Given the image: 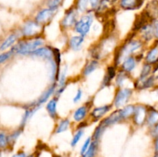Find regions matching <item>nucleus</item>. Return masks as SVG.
<instances>
[{
  "label": "nucleus",
  "mask_w": 158,
  "mask_h": 157,
  "mask_svg": "<svg viewBox=\"0 0 158 157\" xmlns=\"http://www.w3.org/2000/svg\"><path fill=\"white\" fill-rule=\"evenodd\" d=\"M22 131H23V129H22V128H20V129L15 130V132H12V133L9 136H8V138H9V144H11V143H12V144H13V143H15V141H16L17 139L19 138V136L21 135Z\"/></svg>",
  "instance_id": "c9c22d12"
},
{
  "label": "nucleus",
  "mask_w": 158,
  "mask_h": 157,
  "mask_svg": "<svg viewBox=\"0 0 158 157\" xmlns=\"http://www.w3.org/2000/svg\"><path fill=\"white\" fill-rule=\"evenodd\" d=\"M148 18L156 19L158 18V0H152L146 6L144 12Z\"/></svg>",
  "instance_id": "f8f14e48"
},
{
  "label": "nucleus",
  "mask_w": 158,
  "mask_h": 157,
  "mask_svg": "<svg viewBox=\"0 0 158 157\" xmlns=\"http://www.w3.org/2000/svg\"><path fill=\"white\" fill-rule=\"evenodd\" d=\"M27 157H33V155H29V156H27Z\"/></svg>",
  "instance_id": "de8ad7c7"
},
{
  "label": "nucleus",
  "mask_w": 158,
  "mask_h": 157,
  "mask_svg": "<svg viewBox=\"0 0 158 157\" xmlns=\"http://www.w3.org/2000/svg\"><path fill=\"white\" fill-rule=\"evenodd\" d=\"M0 157H1V154H0Z\"/></svg>",
  "instance_id": "3c124183"
},
{
  "label": "nucleus",
  "mask_w": 158,
  "mask_h": 157,
  "mask_svg": "<svg viewBox=\"0 0 158 157\" xmlns=\"http://www.w3.org/2000/svg\"><path fill=\"white\" fill-rule=\"evenodd\" d=\"M110 1L112 3H114V2H116L117 1H118V0H110Z\"/></svg>",
  "instance_id": "49530a36"
},
{
  "label": "nucleus",
  "mask_w": 158,
  "mask_h": 157,
  "mask_svg": "<svg viewBox=\"0 0 158 157\" xmlns=\"http://www.w3.org/2000/svg\"><path fill=\"white\" fill-rule=\"evenodd\" d=\"M89 5V0H76L74 7L78 12H85L87 11Z\"/></svg>",
  "instance_id": "a878e982"
},
{
  "label": "nucleus",
  "mask_w": 158,
  "mask_h": 157,
  "mask_svg": "<svg viewBox=\"0 0 158 157\" xmlns=\"http://www.w3.org/2000/svg\"><path fill=\"white\" fill-rule=\"evenodd\" d=\"M140 33H141L142 38L146 42L151 41L154 37V31H153L152 25L145 24L140 28Z\"/></svg>",
  "instance_id": "f3484780"
},
{
  "label": "nucleus",
  "mask_w": 158,
  "mask_h": 157,
  "mask_svg": "<svg viewBox=\"0 0 158 157\" xmlns=\"http://www.w3.org/2000/svg\"><path fill=\"white\" fill-rule=\"evenodd\" d=\"M12 55H13V54H12V52H11V51L0 54V64L2 62H4L7 61V60L9 59V58H10Z\"/></svg>",
  "instance_id": "58836bf2"
},
{
  "label": "nucleus",
  "mask_w": 158,
  "mask_h": 157,
  "mask_svg": "<svg viewBox=\"0 0 158 157\" xmlns=\"http://www.w3.org/2000/svg\"><path fill=\"white\" fill-rule=\"evenodd\" d=\"M29 55L34 57L43 58L49 61L53 58V51L51 47H41L32 51Z\"/></svg>",
  "instance_id": "9b49d317"
},
{
  "label": "nucleus",
  "mask_w": 158,
  "mask_h": 157,
  "mask_svg": "<svg viewBox=\"0 0 158 157\" xmlns=\"http://www.w3.org/2000/svg\"><path fill=\"white\" fill-rule=\"evenodd\" d=\"M153 31H154V36L158 39V20H154L152 24Z\"/></svg>",
  "instance_id": "ea45409f"
},
{
  "label": "nucleus",
  "mask_w": 158,
  "mask_h": 157,
  "mask_svg": "<svg viewBox=\"0 0 158 157\" xmlns=\"http://www.w3.org/2000/svg\"><path fill=\"white\" fill-rule=\"evenodd\" d=\"M88 107L86 106H82L79 107L77 110L74 112L73 119L76 122H81L84 119L87 114Z\"/></svg>",
  "instance_id": "4be33fe9"
},
{
  "label": "nucleus",
  "mask_w": 158,
  "mask_h": 157,
  "mask_svg": "<svg viewBox=\"0 0 158 157\" xmlns=\"http://www.w3.org/2000/svg\"><path fill=\"white\" fill-rule=\"evenodd\" d=\"M44 40L40 37L31 38L29 40L19 41L12 48L11 52L12 54H20V55H29L32 51L38 49V47L43 46Z\"/></svg>",
  "instance_id": "f257e3e1"
},
{
  "label": "nucleus",
  "mask_w": 158,
  "mask_h": 157,
  "mask_svg": "<svg viewBox=\"0 0 158 157\" xmlns=\"http://www.w3.org/2000/svg\"><path fill=\"white\" fill-rule=\"evenodd\" d=\"M154 157H158V154H157V155H155V156H154Z\"/></svg>",
  "instance_id": "09e8293b"
},
{
  "label": "nucleus",
  "mask_w": 158,
  "mask_h": 157,
  "mask_svg": "<svg viewBox=\"0 0 158 157\" xmlns=\"http://www.w3.org/2000/svg\"><path fill=\"white\" fill-rule=\"evenodd\" d=\"M17 39H18V36H17L15 34H11V35H9V36L2 42V43L0 45V52L6 50L8 48L13 46V45L16 42Z\"/></svg>",
  "instance_id": "aec40b11"
},
{
  "label": "nucleus",
  "mask_w": 158,
  "mask_h": 157,
  "mask_svg": "<svg viewBox=\"0 0 158 157\" xmlns=\"http://www.w3.org/2000/svg\"><path fill=\"white\" fill-rule=\"evenodd\" d=\"M123 120L124 119H123V115H122L121 109H119L113 112L109 116H107L104 119L102 120L101 123L107 128L108 126H110L112 125L116 124V123H120V122L123 121Z\"/></svg>",
  "instance_id": "9d476101"
},
{
  "label": "nucleus",
  "mask_w": 158,
  "mask_h": 157,
  "mask_svg": "<svg viewBox=\"0 0 158 157\" xmlns=\"http://www.w3.org/2000/svg\"><path fill=\"white\" fill-rule=\"evenodd\" d=\"M111 109L110 105H106V106H102L100 107L94 108L91 112L90 115L94 121L99 120L101 119L103 115H106Z\"/></svg>",
  "instance_id": "4468645a"
},
{
  "label": "nucleus",
  "mask_w": 158,
  "mask_h": 157,
  "mask_svg": "<svg viewBox=\"0 0 158 157\" xmlns=\"http://www.w3.org/2000/svg\"><path fill=\"white\" fill-rule=\"evenodd\" d=\"M154 83V76H150L147 77L146 78L143 79H139L137 81V87L139 89H148V88L151 87Z\"/></svg>",
  "instance_id": "b1692460"
},
{
  "label": "nucleus",
  "mask_w": 158,
  "mask_h": 157,
  "mask_svg": "<svg viewBox=\"0 0 158 157\" xmlns=\"http://www.w3.org/2000/svg\"><path fill=\"white\" fill-rule=\"evenodd\" d=\"M58 9H49V8H45L39 11L38 13L35 16V21L41 26L48 24L51 20L53 18L55 15L56 14Z\"/></svg>",
  "instance_id": "39448f33"
},
{
  "label": "nucleus",
  "mask_w": 158,
  "mask_h": 157,
  "mask_svg": "<svg viewBox=\"0 0 158 157\" xmlns=\"http://www.w3.org/2000/svg\"><path fill=\"white\" fill-rule=\"evenodd\" d=\"M100 1L101 0H89V5H90V7L92 9V10H97L99 5H100Z\"/></svg>",
  "instance_id": "a19ab883"
},
{
  "label": "nucleus",
  "mask_w": 158,
  "mask_h": 157,
  "mask_svg": "<svg viewBox=\"0 0 158 157\" xmlns=\"http://www.w3.org/2000/svg\"><path fill=\"white\" fill-rule=\"evenodd\" d=\"M143 2V0H120L119 6L123 10H134L139 9Z\"/></svg>",
  "instance_id": "ddd939ff"
},
{
  "label": "nucleus",
  "mask_w": 158,
  "mask_h": 157,
  "mask_svg": "<svg viewBox=\"0 0 158 157\" xmlns=\"http://www.w3.org/2000/svg\"><path fill=\"white\" fill-rule=\"evenodd\" d=\"M83 133H84V132H83V130L82 129H77V131L76 132V133L74 134L73 138L72 139V141H71V146L74 147V146H75L76 145L79 143V141L81 139L82 136L83 135Z\"/></svg>",
  "instance_id": "f704fd0d"
},
{
  "label": "nucleus",
  "mask_w": 158,
  "mask_h": 157,
  "mask_svg": "<svg viewBox=\"0 0 158 157\" xmlns=\"http://www.w3.org/2000/svg\"><path fill=\"white\" fill-rule=\"evenodd\" d=\"M82 96H83V92H82L81 89H78L77 92V94H76L75 96H74V98H73V103H78V102H80V100H81Z\"/></svg>",
  "instance_id": "79ce46f5"
},
{
  "label": "nucleus",
  "mask_w": 158,
  "mask_h": 157,
  "mask_svg": "<svg viewBox=\"0 0 158 157\" xmlns=\"http://www.w3.org/2000/svg\"><path fill=\"white\" fill-rule=\"evenodd\" d=\"M136 65H137V60L132 55H130V56L127 57L123 61L121 65L122 70L124 71L127 73H130V72H132L136 67Z\"/></svg>",
  "instance_id": "2eb2a0df"
},
{
  "label": "nucleus",
  "mask_w": 158,
  "mask_h": 157,
  "mask_svg": "<svg viewBox=\"0 0 158 157\" xmlns=\"http://www.w3.org/2000/svg\"><path fill=\"white\" fill-rule=\"evenodd\" d=\"M12 157H26V153L23 152H18L17 154H15V155H14Z\"/></svg>",
  "instance_id": "37998d69"
},
{
  "label": "nucleus",
  "mask_w": 158,
  "mask_h": 157,
  "mask_svg": "<svg viewBox=\"0 0 158 157\" xmlns=\"http://www.w3.org/2000/svg\"><path fill=\"white\" fill-rule=\"evenodd\" d=\"M116 76V69L113 66H108L107 70H106V74L103 78V83H102V87H106L110 84L111 81L114 77Z\"/></svg>",
  "instance_id": "6ab92c4d"
},
{
  "label": "nucleus",
  "mask_w": 158,
  "mask_h": 157,
  "mask_svg": "<svg viewBox=\"0 0 158 157\" xmlns=\"http://www.w3.org/2000/svg\"><path fill=\"white\" fill-rule=\"evenodd\" d=\"M106 126H105L103 123H100V124H99V126L96 128L95 131H94V135H93V137H92L93 141L98 142L99 140H100V139L101 138L102 135L103 134L104 131L106 130Z\"/></svg>",
  "instance_id": "bb28decb"
},
{
  "label": "nucleus",
  "mask_w": 158,
  "mask_h": 157,
  "mask_svg": "<svg viewBox=\"0 0 158 157\" xmlns=\"http://www.w3.org/2000/svg\"><path fill=\"white\" fill-rule=\"evenodd\" d=\"M91 140H92V138H91V137H89V138H87L85 140L84 143H83V146H82L81 148V151H80V153H81L82 155L86 152V151L87 150V149L89 148V145H90L91 143Z\"/></svg>",
  "instance_id": "4c0bfd02"
},
{
  "label": "nucleus",
  "mask_w": 158,
  "mask_h": 157,
  "mask_svg": "<svg viewBox=\"0 0 158 157\" xmlns=\"http://www.w3.org/2000/svg\"><path fill=\"white\" fill-rule=\"evenodd\" d=\"M157 95H158V90H157Z\"/></svg>",
  "instance_id": "8fccbe9b"
},
{
  "label": "nucleus",
  "mask_w": 158,
  "mask_h": 157,
  "mask_svg": "<svg viewBox=\"0 0 158 157\" xmlns=\"http://www.w3.org/2000/svg\"><path fill=\"white\" fill-rule=\"evenodd\" d=\"M57 101L58 98L55 97L49 100L46 104V110L52 119H56L57 117Z\"/></svg>",
  "instance_id": "a211bd4d"
},
{
  "label": "nucleus",
  "mask_w": 158,
  "mask_h": 157,
  "mask_svg": "<svg viewBox=\"0 0 158 157\" xmlns=\"http://www.w3.org/2000/svg\"><path fill=\"white\" fill-rule=\"evenodd\" d=\"M94 15L90 12L85 14L80 19L77 20L74 25V29L76 32L82 36H86L90 30V28L94 22Z\"/></svg>",
  "instance_id": "7ed1b4c3"
},
{
  "label": "nucleus",
  "mask_w": 158,
  "mask_h": 157,
  "mask_svg": "<svg viewBox=\"0 0 158 157\" xmlns=\"http://www.w3.org/2000/svg\"><path fill=\"white\" fill-rule=\"evenodd\" d=\"M77 13H78V12L74 6L67 9L65 12L64 17L60 22L61 27L63 29H66L72 27L73 26H74V25L77 21Z\"/></svg>",
  "instance_id": "0eeeda50"
},
{
  "label": "nucleus",
  "mask_w": 158,
  "mask_h": 157,
  "mask_svg": "<svg viewBox=\"0 0 158 157\" xmlns=\"http://www.w3.org/2000/svg\"><path fill=\"white\" fill-rule=\"evenodd\" d=\"M99 66V62L97 59L90 60L88 62L85 66L84 69L83 70V75L84 76H87V75H90L93 73V72L96 70Z\"/></svg>",
  "instance_id": "412c9836"
},
{
  "label": "nucleus",
  "mask_w": 158,
  "mask_h": 157,
  "mask_svg": "<svg viewBox=\"0 0 158 157\" xmlns=\"http://www.w3.org/2000/svg\"><path fill=\"white\" fill-rule=\"evenodd\" d=\"M151 64H148V63H146L143 66V68H142L141 72H140V78L139 79H143V78H146L147 77H148V75H150L151 72Z\"/></svg>",
  "instance_id": "72a5a7b5"
},
{
  "label": "nucleus",
  "mask_w": 158,
  "mask_h": 157,
  "mask_svg": "<svg viewBox=\"0 0 158 157\" xmlns=\"http://www.w3.org/2000/svg\"><path fill=\"white\" fill-rule=\"evenodd\" d=\"M134 110H135V106L134 105H127V106H125L123 109H121L123 119H126L133 116Z\"/></svg>",
  "instance_id": "c756f323"
},
{
  "label": "nucleus",
  "mask_w": 158,
  "mask_h": 157,
  "mask_svg": "<svg viewBox=\"0 0 158 157\" xmlns=\"http://www.w3.org/2000/svg\"><path fill=\"white\" fill-rule=\"evenodd\" d=\"M155 152L156 153L158 154V135L155 140Z\"/></svg>",
  "instance_id": "c03bdc74"
},
{
  "label": "nucleus",
  "mask_w": 158,
  "mask_h": 157,
  "mask_svg": "<svg viewBox=\"0 0 158 157\" xmlns=\"http://www.w3.org/2000/svg\"><path fill=\"white\" fill-rule=\"evenodd\" d=\"M63 0H46V4L47 8L53 9H59L60 6H62Z\"/></svg>",
  "instance_id": "473e14b6"
},
{
  "label": "nucleus",
  "mask_w": 158,
  "mask_h": 157,
  "mask_svg": "<svg viewBox=\"0 0 158 157\" xmlns=\"http://www.w3.org/2000/svg\"><path fill=\"white\" fill-rule=\"evenodd\" d=\"M127 72H125L124 71H120L118 74L117 75L116 77V85L118 87H122L123 85V83L126 80L127 78Z\"/></svg>",
  "instance_id": "2f4dec72"
},
{
  "label": "nucleus",
  "mask_w": 158,
  "mask_h": 157,
  "mask_svg": "<svg viewBox=\"0 0 158 157\" xmlns=\"http://www.w3.org/2000/svg\"><path fill=\"white\" fill-rule=\"evenodd\" d=\"M9 145V138L4 132H0V149H5Z\"/></svg>",
  "instance_id": "e433bc0d"
},
{
  "label": "nucleus",
  "mask_w": 158,
  "mask_h": 157,
  "mask_svg": "<svg viewBox=\"0 0 158 157\" xmlns=\"http://www.w3.org/2000/svg\"><path fill=\"white\" fill-rule=\"evenodd\" d=\"M42 29L43 26L37 23L35 20H28L22 27V35L26 38H34L41 33Z\"/></svg>",
  "instance_id": "20e7f679"
},
{
  "label": "nucleus",
  "mask_w": 158,
  "mask_h": 157,
  "mask_svg": "<svg viewBox=\"0 0 158 157\" xmlns=\"http://www.w3.org/2000/svg\"><path fill=\"white\" fill-rule=\"evenodd\" d=\"M148 117V112L145 106H135V110L133 114V120L134 123L137 126H142L144 124Z\"/></svg>",
  "instance_id": "6e6552de"
},
{
  "label": "nucleus",
  "mask_w": 158,
  "mask_h": 157,
  "mask_svg": "<svg viewBox=\"0 0 158 157\" xmlns=\"http://www.w3.org/2000/svg\"><path fill=\"white\" fill-rule=\"evenodd\" d=\"M141 42L137 41V40H131V41L127 42L120 47V49L116 53L115 58H114L115 65L120 64L127 57L130 56L131 54L139 50L141 48Z\"/></svg>",
  "instance_id": "f03ea898"
},
{
  "label": "nucleus",
  "mask_w": 158,
  "mask_h": 157,
  "mask_svg": "<svg viewBox=\"0 0 158 157\" xmlns=\"http://www.w3.org/2000/svg\"><path fill=\"white\" fill-rule=\"evenodd\" d=\"M97 147H98V142L93 141L91 142L89 148L86 151L84 154L83 155V157H94L97 152Z\"/></svg>",
  "instance_id": "cd10ccee"
},
{
  "label": "nucleus",
  "mask_w": 158,
  "mask_h": 157,
  "mask_svg": "<svg viewBox=\"0 0 158 157\" xmlns=\"http://www.w3.org/2000/svg\"><path fill=\"white\" fill-rule=\"evenodd\" d=\"M84 42V37L82 35H76L71 37L69 40V46L73 50L78 51L81 49L82 45Z\"/></svg>",
  "instance_id": "dca6fc26"
},
{
  "label": "nucleus",
  "mask_w": 158,
  "mask_h": 157,
  "mask_svg": "<svg viewBox=\"0 0 158 157\" xmlns=\"http://www.w3.org/2000/svg\"><path fill=\"white\" fill-rule=\"evenodd\" d=\"M146 62L148 64H154L158 62V48L151 49L146 56Z\"/></svg>",
  "instance_id": "393cba45"
},
{
  "label": "nucleus",
  "mask_w": 158,
  "mask_h": 157,
  "mask_svg": "<svg viewBox=\"0 0 158 157\" xmlns=\"http://www.w3.org/2000/svg\"><path fill=\"white\" fill-rule=\"evenodd\" d=\"M147 122L150 126H155L158 123V111L151 110L147 117Z\"/></svg>",
  "instance_id": "c85d7f7f"
},
{
  "label": "nucleus",
  "mask_w": 158,
  "mask_h": 157,
  "mask_svg": "<svg viewBox=\"0 0 158 157\" xmlns=\"http://www.w3.org/2000/svg\"><path fill=\"white\" fill-rule=\"evenodd\" d=\"M39 108H27L26 110V112H25L24 115H23V119H22L21 120V124H20V128H22L23 129V127L25 126V125H26V123H27L28 120L30 119L32 117V115H34V114L36 112V111L38 110Z\"/></svg>",
  "instance_id": "5701e85b"
},
{
  "label": "nucleus",
  "mask_w": 158,
  "mask_h": 157,
  "mask_svg": "<svg viewBox=\"0 0 158 157\" xmlns=\"http://www.w3.org/2000/svg\"><path fill=\"white\" fill-rule=\"evenodd\" d=\"M154 129H155V132H157V133H158V123H157V124L155 125V128H154Z\"/></svg>",
  "instance_id": "a18cd8bd"
},
{
  "label": "nucleus",
  "mask_w": 158,
  "mask_h": 157,
  "mask_svg": "<svg viewBox=\"0 0 158 157\" xmlns=\"http://www.w3.org/2000/svg\"><path fill=\"white\" fill-rule=\"evenodd\" d=\"M133 93V90L128 88L125 89H120L116 93L114 97V104L115 107L120 108L124 106L129 101L130 98L131 97Z\"/></svg>",
  "instance_id": "423d86ee"
},
{
  "label": "nucleus",
  "mask_w": 158,
  "mask_h": 157,
  "mask_svg": "<svg viewBox=\"0 0 158 157\" xmlns=\"http://www.w3.org/2000/svg\"><path fill=\"white\" fill-rule=\"evenodd\" d=\"M56 87H57V86L56 83L52 84V86L49 88V89H46V90L43 92V95H42L41 96H40V98L36 100V101L34 102V103H31V104L28 105V108H35V107L40 108V106H41V105H43V103H46V102L49 99V97H50L51 95L54 93V92H55L56 89Z\"/></svg>",
  "instance_id": "1a4fd4ad"
},
{
  "label": "nucleus",
  "mask_w": 158,
  "mask_h": 157,
  "mask_svg": "<svg viewBox=\"0 0 158 157\" xmlns=\"http://www.w3.org/2000/svg\"><path fill=\"white\" fill-rule=\"evenodd\" d=\"M69 125H70V122L68 119H64L61 120L58 126H57L56 129V133L60 134L66 131L69 129Z\"/></svg>",
  "instance_id": "7c9ffc66"
}]
</instances>
